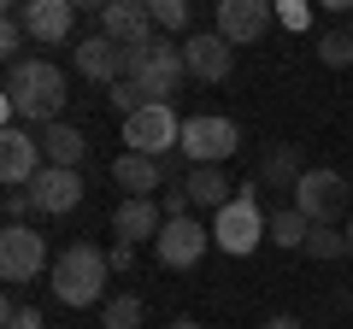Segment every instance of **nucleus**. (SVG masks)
Here are the masks:
<instances>
[{
	"label": "nucleus",
	"instance_id": "nucleus-1",
	"mask_svg": "<svg viewBox=\"0 0 353 329\" xmlns=\"http://www.w3.org/2000/svg\"><path fill=\"white\" fill-rule=\"evenodd\" d=\"M65 71L53 59H24L6 71V100H0V112H6V124H30L41 136V129L65 124Z\"/></svg>",
	"mask_w": 353,
	"mask_h": 329
},
{
	"label": "nucleus",
	"instance_id": "nucleus-2",
	"mask_svg": "<svg viewBox=\"0 0 353 329\" xmlns=\"http://www.w3.org/2000/svg\"><path fill=\"white\" fill-rule=\"evenodd\" d=\"M53 294H59V306H71V312H83V306H106L112 294H106V282H112V259L94 247V241H71L59 259H53L48 270Z\"/></svg>",
	"mask_w": 353,
	"mask_h": 329
},
{
	"label": "nucleus",
	"instance_id": "nucleus-3",
	"mask_svg": "<svg viewBox=\"0 0 353 329\" xmlns=\"http://www.w3.org/2000/svg\"><path fill=\"white\" fill-rule=\"evenodd\" d=\"M124 53H130V83L141 89V100L148 106H171V94L183 89V76H189L176 36H148L141 47H124Z\"/></svg>",
	"mask_w": 353,
	"mask_h": 329
},
{
	"label": "nucleus",
	"instance_id": "nucleus-4",
	"mask_svg": "<svg viewBox=\"0 0 353 329\" xmlns=\"http://www.w3.org/2000/svg\"><path fill=\"white\" fill-rule=\"evenodd\" d=\"M265 212H259V182H241L236 200L224 206V212H212V247H224L230 259H248L253 247L265 241Z\"/></svg>",
	"mask_w": 353,
	"mask_h": 329
},
{
	"label": "nucleus",
	"instance_id": "nucleus-5",
	"mask_svg": "<svg viewBox=\"0 0 353 329\" xmlns=\"http://www.w3.org/2000/svg\"><path fill=\"white\" fill-rule=\"evenodd\" d=\"M353 200V182L341 177V171H330V164H312L301 177V189H294V212L306 217V224H336L341 212H347Z\"/></svg>",
	"mask_w": 353,
	"mask_h": 329
},
{
	"label": "nucleus",
	"instance_id": "nucleus-6",
	"mask_svg": "<svg viewBox=\"0 0 353 329\" xmlns=\"http://www.w3.org/2000/svg\"><path fill=\"white\" fill-rule=\"evenodd\" d=\"M183 147V124H176V106H141L124 118V153L141 159H165V153Z\"/></svg>",
	"mask_w": 353,
	"mask_h": 329
},
{
	"label": "nucleus",
	"instance_id": "nucleus-7",
	"mask_svg": "<svg viewBox=\"0 0 353 329\" xmlns=\"http://www.w3.org/2000/svg\"><path fill=\"white\" fill-rule=\"evenodd\" d=\"M241 147V129L230 124V118H218V112H194V118H183V159L189 164H224L230 153Z\"/></svg>",
	"mask_w": 353,
	"mask_h": 329
},
{
	"label": "nucleus",
	"instance_id": "nucleus-8",
	"mask_svg": "<svg viewBox=\"0 0 353 329\" xmlns=\"http://www.w3.org/2000/svg\"><path fill=\"white\" fill-rule=\"evenodd\" d=\"M41 270H53L48 235H36L30 224H6L0 229V277L6 282H36Z\"/></svg>",
	"mask_w": 353,
	"mask_h": 329
},
{
	"label": "nucleus",
	"instance_id": "nucleus-9",
	"mask_svg": "<svg viewBox=\"0 0 353 329\" xmlns=\"http://www.w3.org/2000/svg\"><path fill=\"white\" fill-rule=\"evenodd\" d=\"M41 171H48L41 136L24 129V124H6V129H0V182H6V189H30Z\"/></svg>",
	"mask_w": 353,
	"mask_h": 329
},
{
	"label": "nucleus",
	"instance_id": "nucleus-10",
	"mask_svg": "<svg viewBox=\"0 0 353 329\" xmlns=\"http://www.w3.org/2000/svg\"><path fill=\"white\" fill-rule=\"evenodd\" d=\"M206 247H212V224H201V217H165L159 241H153V259L165 270H189L206 259Z\"/></svg>",
	"mask_w": 353,
	"mask_h": 329
},
{
	"label": "nucleus",
	"instance_id": "nucleus-11",
	"mask_svg": "<svg viewBox=\"0 0 353 329\" xmlns=\"http://www.w3.org/2000/svg\"><path fill=\"white\" fill-rule=\"evenodd\" d=\"M71 65L88 76V83H106V89L130 76V53L118 47L112 36H83V41L71 47Z\"/></svg>",
	"mask_w": 353,
	"mask_h": 329
},
{
	"label": "nucleus",
	"instance_id": "nucleus-12",
	"mask_svg": "<svg viewBox=\"0 0 353 329\" xmlns=\"http://www.w3.org/2000/svg\"><path fill=\"white\" fill-rule=\"evenodd\" d=\"M18 24H24V36L36 41V47H59V41H71V0H24L18 6Z\"/></svg>",
	"mask_w": 353,
	"mask_h": 329
},
{
	"label": "nucleus",
	"instance_id": "nucleus-13",
	"mask_svg": "<svg viewBox=\"0 0 353 329\" xmlns=\"http://www.w3.org/2000/svg\"><path fill=\"white\" fill-rule=\"evenodd\" d=\"M183 65H189V76H201V83H224V76L236 71V47H230L218 30H201V36H183Z\"/></svg>",
	"mask_w": 353,
	"mask_h": 329
},
{
	"label": "nucleus",
	"instance_id": "nucleus-14",
	"mask_svg": "<svg viewBox=\"0 0 353 329\" xmlns=\"http://www.w3.org/2000/svg\"><path fill=\"white\" fill-rule=\"evenodd\" d=\"M30 200H36L41 217H65L83 206V171H59V164H48L36 182H30Z\"/></svg>",
	"mask_w": 353,
	"mask_h": 329
},
{
	"label": "nucleus",
	"instance_id": "nucleus-15",
	"mask_svg": "<svg viewBox=\"0 0 353 329\" xmlns=\"http://www.w3.org/2000/svg\"><path fill=\"white\" fill-rule=\"evenodd\" d=\"M271 30V0H218V36L230 47H248Z\"/></svg>",
	"mask_w": 353,
	"mask_h": 329
},
{
	"label": "nucleus",
	"instance_id": "nucleus-16",
	"mask_svg": "<svg viewBox=\"0 0 353 329\" xmlns=\"http://www.w3.org/2000/svg\"><path fill=\"white\" fill-rule=\"evenodd\" d=\"M101 36H112L118 47H141V41L153 36L148 0H106L101 6Z\"/></svg>",
	"mask_w": 353,
	"mask_h": 329
},
{
	"label": "nucleus",
	"instance_id": "nucleus-17",
	"mask_svg": "<svg viewBox=\"0 0 353 329\" xmlns=\"http://www.w3.org/2000/svg\"><path fill=\"white\" fill-rule=\"evenodd\" d=\"M171 164L165 159H141V153H118L112 159V182L124 189V200H153V189H165Z\"/></svg>",
	"mask_w": 353,
	"mask_h": 329
},
{
	"label": "nucleus",
	"instance_id": "nucleus-18",
	"mask_svg": "<svg viewBox=\"0 0 353 329\" xmlns=\"http://www.w3.org/2000/svg\"><path fill=\"white\" fill-rule=\"evenodd\" d=\"M112 229H118V241H159V229H165V206L159 200H118V212H112Z\"/></svg>",
	"mask_w": 353,
	"mask_h": 329
},
{
	"label": "nucleus",
	"instance_id": "nucleus-19",
	"mask_svg": "<svg viewBox=\"0 0 353 329\" xmlns=\"http://www.w3.org/2000/svg\"><path fill=\"white\" fill-rule=\"evenodd\" d=\"M41 153H48V164H59V171H77V164L88 159V136L77 124H53V129H41Z\"/></svg>",
	"mask_w": 353,
	"mask_h": 329
},
{
	"label": "nucleus",
	"instance_id": "nucleus-20",
	"mask_svg": "<svg viewBox=\"0 0 353 329\" xmlns=\"http://www.w3.org/2000/svg\"><path fill=\"white\" fill-rule=\"evenodd\" d=\"M183 189H189V200L194 206H212V212H224L236 194H230V182H224V171L218 164H194L189 177H183Z\"/></svg>",
	"mask_w": 353,
	"mask_h": 329
},
{
	"label": "nucleus",
	"instance_id": "nucleus-21",
	"mask_svg": "<svg viewBox=\"0 0 353 329\" xmlns=\"http://www.w3.org/2000/svg\"><path fill=\"white\" fill-rule=\"evenodd\" d=\"M306 171H312V164H306L294 147H277V153H265V171H259V177H265V189H289L294 194Z\"/></svg>",
	"mask_w": 353,
	"mask_h": 329
},
{
	"label": "nucleus",
	"instance_id": "nucleus-22",
	"mask_svg": "<svg viewBox=\"0 0 353 329\" xmlns=\"http://www.w3.org/2000/svg\"><path fill=\"white\" fill-rule=\"evenodd\" d=\"M265 235H271V247H294V253H301L306 235H312V224H306L294 206H283V212H271V229H265Z\"/></svg>",
	"mask_w": 353,
	"mask_h": 329
},
{
	"label": "nucleus",
	"instance_id": "nucleus-23",
	"mask_svg": "<svg viewBox=\"0 0 353 329\" xmlns=\"http://www.w3.org/2000/svg\"><path fill=\"white\" fill-rule=\"evenodd\" d=\"M301 253H306V259H318V265H330V259L347 253V229H336V224H312V235H306Z\"/></svg>",
	"mask_w": 353,
	"mask_h": 329
},
{
	"label": "nucleus",
	"instance_id": "nucleus-24",
	"mask_svg": "<svg viewBox=\"0 0 353 329\" xmlns=\"http://www.w3.org/2000/svg\"><path fill=\"white\" fill-rule=\"evenodd\" d=\"M318 59L330 71H353V30H324L318 36Z\"/></svg>",
	"mask_w": 353,
	"mask_h": 329
},
{
	"label": "nucleus",
	"instance_id": "nucleus-25",
	"mask_svg": "<svg viewBox=\"0 0 353 329\" xmlns=\"http://www.w3.org/2000/svg\"><path fill=\"white\" fill-rule=\"evenodd\" d=\"M101 329H141V300L136 294H112L101 306Z\"/></svg>",
	"mask_w": 353,
	"mask_h": 329
},
{
	"label": "nucleus",
	"instance_id": "nucleus-26",
	"mask_svg": "<svg viewBox=\"0 0 353 329\" xmlns=\"http://www.w3.org/2000/svg\"><path fill=\"white\" fill-rule=\"evenodd\" d=\"M148 12H153V30H165V36L189 30V0H148Z\"/></svg>",
	"mask_w": 353,
	"mask_h": 329
},
{
	"label": "nucleus",
	"instance_id": "nucleus-27",
	"mask_svg": "<svg viewBox=\"0 0 353 329\" xmlns=\"http://www.w3.org/2000/svg\"><path fill=\"white\" fill-rule=\"evenodd\" d=\"M24 24H18V6H6V24H0V59L6 65H24Z\"/></svg>",
	"mask_w": 353,
	"mask_h": 329
},
{
	"label": "nucleus",
	"instance_id": "nucleus-28",
	"mask_svg": "<svg viewBox=\"0 0 353 329\" xmlns=\"http://www.w3.org/2000/svg\"><path fill=\"white\" fill-rule=\"evenodd\" d=\"M106 100H112L118 106V112H141V106H148V100H141V89H136V83H130V76H124V83H112V94H106Z\"/></svg>",
	"mask_w": 353,
	"mask_h": 329
},
{
	"label": "nucleus",
	"instance_id": "nucleus-29",
	"mask_svg": "<svg viewBox=\"0 0 353 329\" xmlns=\"http://www.w3.org/2000/svg\"><path fill=\"white\" fill-rule=\"evenodd\" d=\"M159 206H165V217H189V189H183V182H165V194H159Z\"/></svg>",
	"mask_w": 353,
	"mask_h": 329
},
{
	"label": "nucleus",
	"instance_id": "nucleus-30",
	"mask_svg": "<svg viewBox=\"0 0 353 329\" xmlns=\"http://www.w3.org/2000/svg\"><path fill=\"white\" fill-rule=\"evenodd\" d=\"M0 317H6V329H48V323H41V312H36V306H6Z\"/></svg>",
	"mask_w": 353,
	"mask_h": 329
},
{
	"label": "nucleus",
	"instance_id": "nucleus-31",
	"mask_svg": "<svg viewBox=\"0 0 353 329\" xmlns=\"http://www.w3.org/2000/svg\"><path fill=\"white\" fill-rule=\"evenodd\" d=\"M30 189H6V224H24V212H30Z\"/></svg>",
	"mask_w": 353,
	"mask_h": 329
},
{
	"label": "nucleus",
	"instance_id": "nucleus-32",
	"mask_svg": "<svg viewBox=\"0 0 353 329\" xmlns=\"http://www.w3.org/2000/svg\"><path fill=\"white\" fill-rule=\"evenodd\" d=\"M106 259H112V277H118V270H136V247H130V241H118Z\"/></svg>",
	"mask_w": 353,
	"mask_h": 329
},
{
	"label": "nucleus",
	"instance_id": "nucleus-33",
	"mask_svg": "<svg viewBox=\"0 0 353 329\" xmlns=\"http://www.w3.org/2000/svg\"><path fill=\"white\" fill-rule=\"evenodd\" d=\"M259 329H306V323H301V317H289V312H277V317H265Z\"/></svg>",
	"mask_w": 353,
	"mask_h": 329
},
{
	"label": "nucleus",
	"instance_id": "nucleus-34",
	"mask_svg": "<svg viewBox=\"0 0 353 329\" xmlns=\"http://www.w3.org/2000/svg\"><path fill=\"white\" fill-rule=\"evenodd\" d=\"M171 329H201V323H194V317H176V323Z\"/></svg>",
	"mask_w": 353,
	"mask_h": 329
},
{
	"label": "nucleus",
	"instance_id": "nucleus-35",
	"mask_svg": "<svg viewBox=\"0 0 353 329\" xmlns=\"http://www.w3.org/2000/svg\"><path fill=\"white\" fill-rule=\"evenodd\" d=\"M347 253H353V217H347Z\"/></svg>",
	"mask_w": 353,
	"mask_h": 329
},
{
	"label": "nucleus",
	"instance_id": "nucleus-36",
	"mask_svg": "<svg viewBox=\"0 0 353 329\" xmlns=\"http://www.w3.org/2000/svg\"><path fill=\"white\" fill-rule=\"evenodd\" d=\"M347 30H353V24H347Z\"/></svg>",
	"mask_w": 353,
	"mask_h": 329
}]
</instances>
